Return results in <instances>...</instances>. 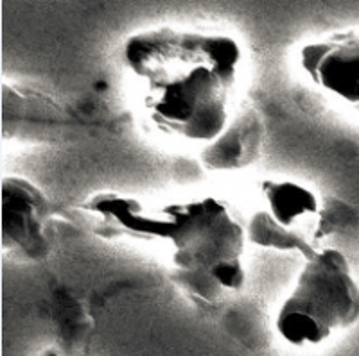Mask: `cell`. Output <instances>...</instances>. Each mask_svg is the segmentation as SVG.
Wrapping results in <instances>:
<instances>
[{"label":"cell","mask_w":359,"mask_h":356,"mask_svg":"<svg viewBox=\"0 0 359 356\" xmlns=\"http://www.w3.org/2000/svg\"><path fill=\"white\" fill-rule=\"evenodd\" d=\"M123 61L135 110L153 133L203 149L226 129L243 61L236 38L147 29L128 38Z\"/></svg>","instance_id":"cell-1"},{"label":"cell","mask_w":359,"mask_h":356,"mask_svg":"<svg viewBox=\"0 0 359 356\" xmlns=\"http://www.w3.org/2000/svg\"><path fill=\"white\" fill-rule=\"evenodd\" d=\"M97 215L102 236H130L163 249L172 283L203 303H217L245 288L246 227L214 195L147 204L121 194H97L85 203Z\"/></svg>","instance_id":"cell-2"},{"label":"cell","mask_w":359,"mask_h":356,"mask_svg":"<svg viewBox=\"0 0 359 356\" xmlns=\"http://www.w3.org/2000/svg\"><path fill=\"white\" fill-rule=\"evenodd\" d=\"M359 320V285L347 256L320 249L306 259L290 296L275 315V332L293 348L320 346Z\"/></svg>","instance_id":"cell-3"},{"label":"cell","mask_w":359,"mask_h":356,"mask_svg":"<svg viewBox=\"0 0 359 356\" xmlns=\"http://www.w3.org/2000/svg\"><path fill=\"white\" fill-rule=\"evenodd\" d=\"M259 204L246 224V238L262 249L313 258L325 235V211L318 195L300 183L262 179Z\"/></svg>","instance_id":"cell-4"},{"label":"cell","mask_w":359,"mask_h":356,"mask_svg":"<svg viewBox=\"0 0 359 356\" xmlns=\"http://www.w3.org/2000/svg\"><path fill=\"white\" fill-rule=\"evenodd\" d=\"M54 242L53 206L40 188L20 176L2 179V251L18 262L40 263Z\"/></svg>","instance_id":"cell-5"},{"label":"cell","mask_w":359,"mask_h":356,"mask_svg":"<svg viewBox=\"0 0 359 356\" xmlns=\"http://www.w3.org/2000/svg\"><path fill=\"white\" fill-rule=\"evenodd\" d=\"M298 65L320 92L359 117V31L304 45Z\"/></svg>","instance_id":"cell-6"},{"label":"cell","mask_w":359,"mask_h":356,"mask_svg":"<svg viewBox=\"0 0 359 356\" xmlns=\"http://www.w3.org/2000/svg\"><path fill=\"white\" fill-rule=\"evenodd\" d=\"M266 140V126L261 111L255 106H243L230 118L219 138L203 147L201 165L212 172H237L248 169L261 158Z\"/></svg>","instance_id":"cell-7"},{"label":"cell","mask_w":359,"mask_h":356,"mask_svg":"<svg viewBox=\"0 0 359 356\" xmlns=\"http://www.w3.org/2000/svg\"><path fill=\"white\" fill-rule=\"evenodd\" d=\"M43 356H62V355H57V353H54V351H47Z\"/></svg>","instance_id":"cell-8"}]
</instances>
